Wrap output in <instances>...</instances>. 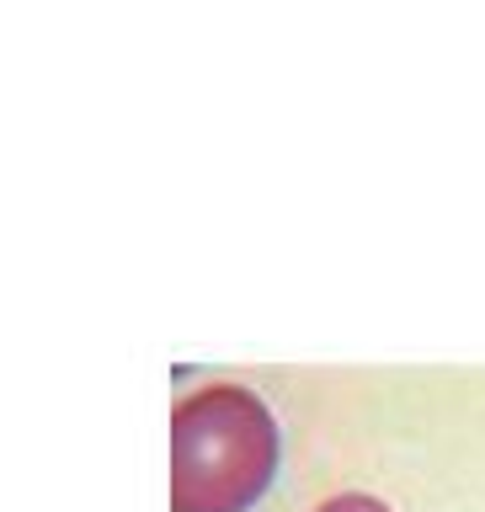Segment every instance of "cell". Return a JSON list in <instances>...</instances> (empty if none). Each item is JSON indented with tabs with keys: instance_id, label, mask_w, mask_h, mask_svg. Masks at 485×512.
Returning a JSON list of instances; mask_svg holds the SVG:
<instances>
[{
	"instance_id": "1",
	"label": "cell",
	"mask_w": 485,
	"mask_h": 512,
	"mask_svg": "<svg viewBox=\"0 0 485 512\" xmlns=\"http://www.w3.org/2000/svg\"><path fill=\"white\" fill-rule=\"evenodd\" d=\"M283 432L246 384H203L171 411V512H251L278 480Z\"/></svg>"
},
{
	"instance_id": "2",
	"label": "cell",
	"mask_w": 485,
	"mask_h": 512,
	"mask_svg": "<svg viewBox=\"0 0 485 512\" xmlns=\"http://www.w3.org/2000/svg\"><path fill=\"white\" fill-rule=\"evenodd\" d=\"M315 512H390V502H379V496H368V491H336Z\"/></svg>"
}]
</instances>
